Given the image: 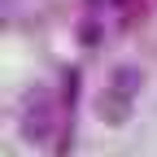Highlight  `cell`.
<instances>
[{"label": "cell", "mask_w": 157, "mask_h": 157, "mask_svg": "<svg viewBox=\"0 0 157 157\" xmlns=\"http://www.w3.org/2000/svg\"><path fill=\"white\" fill-rule=\"evenodd\" d=\"M52 131H57V109H52V96L44 92V87H31L26 96H22V135L31 144H39L44 148L48 140H52Z\"/></svg>", "instance_id": "6da1fadb"}, {"label": "cell", "mask_w": 157, "mask_h": 157, "mask_svg": "<svg viewBox=\"0 0 157 157\" xmlns=\"http://www.w3.org/2000/svg\"><path fill=\"white\" fill-rule=\"evenodd\" d=\"M96 118H101L105 127H122V122H131V92H118V87L101 92V96H96Z\"/></svg>", "instance_id": "7a4b0ae2"}, {"label": "cell", "mask_w": 157, "mask_h": 157, "mask_svg": "<svg viewBox=\"0 0 157 157\" xmlns=\"http://www.w3.org/2000/svg\"><path fill=\"white\" fill-rule=\"evenodd\" d=\"M109 87H118V92H131V96H135V92L144 87V74L135 70V66H113V70H109Z\"/></svg>", "instance_id": "3957f363"}, {"label": "cell", "mask_w": 157, "mask_h": 157, "mask_svg": "<svg viewBox=\"0 0 157 157\" xmlns=\"http://www.w3.org/2000/svg\"><path fill=\"white\" fill-rule=\"evenodd\" d=\"M78 44L96 48V44H101V26H96V22H83V26H78Z\"/></svg>", "instance_id": "277c9868"}, {"label": "cell", "mask_w": 157, "mask_h": 157, "mask_svg": "<svg viewBox=\"0 0 157 157\" xmlns=\"http://www.w3.org/2000/svg\"><path fill=\"white\" fill-rule=\"evenodd\" d=\"M113 5H118V9H135L140 0H113Z\"/></svg>", "instance_id": "5b68a950"}]
</instances>
